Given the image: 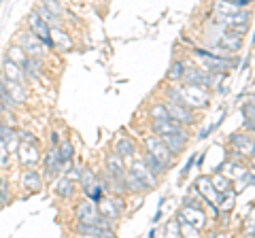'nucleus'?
I'll use <instances>...</instances> for the list:
<instances>
[{
  "label": "nucleus",
  "instance_id": "58836bf2",
  "mask_svg": "<svg viewBox=\"0 0 255 238\" xmlns=\"http://www.w3.org/2000/svg\"><path fill=\"white\" fill-rule=\"evenodd\" d=\"M0 204H9V194H6L4 181H0Z\"/></svg>",
  "mask_w": 255,
  "mask_h": 238
},
{
  "label": "nucleus",
  "instance_id": "c9c22d12",
  "mask_svg": "<svg viewBox=\"0 0 255 238\" xmlns=\"http://www.w3.org/2000/svg\"><path fill=\"white\" fill-rule=\"evenodd\" d=\"M151 117H153V121H155V119H166L170 115H168V111H166V105H153L151 107Z\"/></svg>",
  "mask_w": 255,
  "mask_h": 238
},
{
  "label": "nucleus",
  "instance_id": "a19ab883",
  "mask_svg": "<svg viewBox=\"0 0 255 238\" xmlns=\"http://www.w3.org/2000/svg\"><path fill=\"white\" fill-rule=\"evenodd\" d=\"M194 162H196V153H194V155H191V157H189V160H187V164H185V168H183V170H181V177H187V172L191 170V166H194Z\"/></svg>",
  "mask_w": 255,
  "mask_h": 238
},
{
  "label": "nucleus",
  "instance_id": "dca6fc26",
  "mask_svg": "<svg viewBox=\"0 0 255 238\" xmlns=\"http://www.w3.org/2000/svg\"><path fill=\"white\" fill-rule=\"evenodd\" d=\"M19 155H21V162L26 166H34L38 160H41V153L36 149V142H23L19 145Z\"/></svg>",
  "mask_w": 255,
  "mask_h": 238
},
{
  "label": "nucleus",
  "instance_id": "f257e3e1",
  "mask_svg": "<svg viewBox=\"0 0 255 238\" xmlns=\"http://www.w3.org/2000/svg\"><path fill=\"white\" fill-rule=\"evenodd\" d=\"M77 219H79V224H96L102 228H111V219L102 217L92 200H85L77 206Z\"/></svg>",
  "mask_w": 255,
  "mask_h": 238
},
{
  "label": "nucleus",
  "instance_id": "c03bdc74",
  "mask_svg": "<svg viewBox=\"0 0 255 238\" xmlns=\"http://www.w3.org/2000/svg\"><path fill=\"white\" fill-rule=\"evenodd\" d=\"M51 142H53V147H55V145H58V142H60V136H58V132H51Z\"/></svg>",
  "mask_w": 255,
  "mask_h": 238
},
{
  "label": "nucleus",
  "instance_id": "cd10ccee",
  "mask_svg": "<svg viewBox=\"0 0 255 238\" xmlns=\"http://www.w3.org/2000/svg\"><path fill=\"white\" fill-rule=\"evenodd\" d=\"M23 187L38 189L41 187V177H38L34 170H26V174H23Z\"/></svg>",
  "mask_w": 255,
  "mask_h": 238
},
{
  "label": "nucleus",
  "instance_id": "5701e85b",
  "mask_svg": "<svg viewBox=\"0 0 255 238\" xmlns=\"http://www.w3.org/2000/svg\"><path fill=\"white\" fill-rule=\"evenodd\" d=\"M79 181H81V187L85 189V194H90L92 189L98 185V181H96L94 172H92L90 168H83V170H81V174H79Z\"/></svg>",
  "mask_w": 255,
  "mask_h": 238
},
{
  "label": "nucleus",
  "instance_id": "2f4dec72",
  "mask_svg": "<svg viewBox=\"0 0 255 238\" xmlns=\"http://www.w3.org/2000/svg\"><path fill=\"white\" fill-rule=\"evenodd\" d=\"M58 151H60L62 162L66 164V162L73 160V155H75V147H73V142H64L62 147H58Z\"/></svg>",
  "mask_w": 255,
  "mask_h": 238
},
{
  "label": "nucleus",
  "instance_id": "72a5a7b5",
  "mask_svg": "<svg viewBox=\"0 0 255 238\" xmlns=\"http://www.w3.org/2000/svg\"><path fill=\"white\" fill-rule=\"evenodd\" d=\"M211 179H213V177H211ZM213 187L217 189L219 194L230 192V179H228V177H215V179H213Z\"/></svg>",
  "mask_w": 255,
  "mask_h": 238
},
{
  "label": "nucleus",
  "instance_id": "9b49d317",
  "mask_svg": "<svg viewBox=\"0 0 255 238\" xmlns=\"http://www.w3.org/2000/svg\"><path fill=\"white\" fill-rule=\"evenodd\" d=\"M130 172H132L134 177H136V179L140 181L142 185L147 187V192H149V189H153V187H155V174L147 168V164H145V162H136V164H132V166H130Z\"/></svg>",
  "mask_w": 255,
  "mask_h": 238
},
{
  "label": "nucleus",
  "instance_id": "4c0bfd02",
  "mask_svg": "<svg viewBox=\"0 0 255 238\" xmlns=\"http://www.w3.org/2000/svg\"><path fill=\"white\" fill-rule=\"evenodd\" d=\"M166 234H168V236H181V226H179V221L177 219H172L170 221V224H168V228H166Z\"/></svg>",
  "mask_w": 255,
  "mask_h": 238
},
{
  "label": "nucleus",
  "instance_id": "0eeeda50",
  "mask_svg": "<svg viewBox=\"0 0 255 238\" xmlns=\"http://www.w3.org/2000/svg\"><path fill=\"white\" fill-rule=\"evenodd\" d=\"M183 81H185L187 85H198V87H209L213 77L209 73H204L202 68H196V66H185V70H183Z\"/></svg>",
  "mask_w": 255,
  "mask_h": 238
},
{
  "label": "nucleus",
  "instance_id": "f3484780",
  "mask_svg": "<svg viewBox=\"0 0 255 238\" xmlns=\"http://www.w3.org/2000/svg\"><path fill=\"white\" fill-rule=\"evenodd\" d=\"M219 45L221 47H230V51H238L241 49V45H243V36L241 34H236L232 28H226L221 32V38H219Z\"/></svg>",
  "mask_w": 255,
  "mask_h": 238
},
{
  "label": "nucleus",
  "instance_id": "a18cd8bd",
  "mask_svg": "<svg viewBox=\"0 0 255 238\" xmlns=\"http://www.w3.org/2000/svg\"><path fill=\"white\" fill-rule=\"evenodd\" d=\"M196 164H198V168H200V166H202V164H204V153H202V155H200V157H198V162H196Z\"/></svg>",
  "mask_w": 255,
  "mask_h": 238
},
{
  "label": "nucleus",
  "instance_id": "9d476101",
  "mask_svg": "<svg viewBox=\"0 0 255 238\" xmlns=\"http://www.w3.org/2000/svg\"><path fill=\"white\" fill-rule=\"evenodd\" d=\"M166 111H168V115L174 119V121H179V123H183V125L194 123V113H191V109L185 107V105L168 102V105H166Z\"/></svg>",
  "mask_w": 255,
  "mask_h": 238
},
{
  "label": "nucleus",
  "instance_id": "7ed1b4c3",
  "mask_svg": "<svg viewBox=\"0 0 255 238\" xmlns=\"http://www.w3.org/2000/svg\"><path fill=\"white\" fill-rule=\"evenodd\" d=\"M181 96H183V102L185 107H196V109H204L209 107V92L206 87H198V85H187L181 87Z\"/></svg>",
  "mask_w": 255,
  "mask_h": 238
},
{
  "label": "nucleus",
  "instance_id": "ddd939ff",
  "mask_svg": "<svg viewBox=\"0 0 255 238\" xmlns=\"http://www.w3.org/2000/svg\"><path fill=\"white\" fill-rule=\"evenodd\" d=\"M21 49L26 51V55H30V58H41L43 55V43L38 41L32 32H26L21 36Z\"/></svg>",
  "mask_w": 255,
  "mask_h": 238
},
{
  "label": "nucleus",
  "instance_id": "4be33fe9",
  "mask_svg": "<svg viewBox=\"0 0 255 238\" xmlns=\"http://www.w3.org/2000/svg\"><path fill=\"white\" fill-rule=\"evenodd\" d=\"M51 41L53 45H60V49L64 51H68V49H73V41H70V36L66 32H62V30H51Z\"/></svg>",
  "mask_w": 255,
  "mask_h": 238
},
{
  "label": "nucleus",
  "instance_id": "de8ad7c7",
  "mask_svg": "<svg viewBox=\"0 0 255 238\" xmlns=\"http://www.w3.org/2000/svg\"><path fill=\"white\" fill-rule=\"evenodd\" d=\"M0 2H2V0H0Z\"/></svg>",
  "mask_w": 255,
  "mask_h": 238
},
{
  "label": "nucleus",
  "instance_id": "4468645a",
  "mask_svg": "<svg viewBox=\"0 0 255 238\" xmlns=\"http://www.w3.org/2000/svg\"><path fill=\"white\" fill-rule=\"evenodd\" d=\"M79 234L81 236H94V238H113L115 232L111 228H102L96 224H79Z\"/></svg>",
  "mask_w": 255,
  "mask_h": 238
},
{
  "label": "nucleus",
  "instance_id": "a878e982",
  "mask_svg": "<svg viewBox=\"0 0 255 238\" xmlns=\"http://www.w3.org/2000/svg\"><path fill=\"white\" fill-rule=\"evenodd\" d=\"M115 153H119L122 157H130L134 155V142L130 138H122L117 142V147H115Z\"/></svg>",
  "mask_w": 255,
  "mask_h": 238
},
{
  "label": "nucleus",
  "instance_id": "393cba45",
  "mask_svg": "<svg viewBox=\"0 0 255 238\" xmlns=\"http://www.w3.org/2000/svg\"><path fill=\"white\" fill-rule=\"evenodd\" d=\"M0 102H2V107H6V109H9V111H15V109H17L19 105H17V102H15L13 100V96H11V94H9V90H6V87H4V83H2V79H0Z\"/></svg>",
  "mask_w": 255,
  "mask_h": 238
},
{
  "label": "nucleus",
  "instance_id": "1a4fd4ad",
  "mask_svg": "<svg viewBox=\"0 0 255 238\" xmlns=\"http://www.w3.org/2000/svg\"><path fill=\"white\" fill-rule=\"evenodd\" d=\"M159 138L164 140V145L170 149L172 155L181 153L187 145V132H170V134H159Z\"/></svg>",
  "mask_w": 255,
  "mask_h": 238
},
{
  "label": "nucleus",
  "instance_id": "20e7f679",
  "mask_svg": "<svg viewBox=\"0 0 255 238\" xmlns=\"http://www.w3.org/2000/svg\"><path fill=\"white\" fill-rule=\"evenodd\" d=\"M28 28H30V32L34 34L45 47H49V49H53V47H55L53 41H51V26L47 21H43L41 15H38L36 11L28 17Z\"/></svg>",
  "mask_w": 255,
  "mask_h": 238
},
{
  "label": "nucleus",
  "instance_id": "ea45409f",
  "mask_svg": "<svg viewBox=\"0 0 255 238\" xmlns=\"http://www.w3.org/2000/svg\"><path fill=\"white\" fill-rule=\"evenodd\" d=\"M17 138H19V140H23V142H36V145H38V140H36L34 136H32L30 132H17Z\"/></svg>",
  "mask_w": 255,
  "mask_h": 238
},
{
  "label": "nucleus",
  "instance_id": "6ab92c4d",
  "mask_svg": "<svg viewBox=\"0 0 255 238\" xmlns=\"http://www.w3.org/2000/svg\"><path fill=\"white\" fill-rule=\"evenodd\" d=\"M230 142H232L241 153L253 155V136H251V132L249 134H232V136H230Z\"/></svg>",
  "mask_w": 255,
  "mask_h": 238
},
{
  "label": "nucleus",
  "instance_id": "6e6552de",
  "mask_svg": "<svg viewBox=\"0 0 255 238\" xmlns=\"http://www.w3.org/2000/svg\"><path fill=\"white\" fill-rule=\"evenodd\" d=\"M177 219H183V221H187V224H191L194 228H202L204 226V213L198 209V206H189V204H183V209L177 213Z\"/></svg>",
  "mask_w": 255,
  "mask_h": 238
},
{
  "label": "nucleus",
  "instance_id": "39448f33",
  "mask_svg": "<svg viewBox=\"0 0 255 238\" xmlns=\"http://www.w3.org/2000/svg\"><path fill=\"white\" fill-rule=\"evenodd\" d=\"M194 53L198 55V58L204 60V66L209 70H213V73H226V70H230V66H232V62H230L228 58H221V55H215L211 51L194 49Z\"/></svg>",
  "mask_w": 255,
  "mask_h": 238
},
{
  "label": "nucleus",
  "instance_id": "c756f323",
  "mask_svg": "<svg viewBox=\"0 0 255 238\" xmlns=\"http://www.w3.org/2000/svg\"><path fill=\"white\" fill-rule=\"evenodd\" d=\"M6 58H9V60H13L15 64L23 66V62H26V58H28V55H26V51H23L21 47H11V53L6 55Z\"/></svg>",
  "mask_w": 255,
  "mask_h": 238
},
{
  "label": "nucleus",
  "instance_id": "f03ea898",
  "mask_svg": "<svg viewBox=\"0 0 255 238\" xmlns=\"http://www.w3.org/2000/svg\"><path fill=\"white\" fill-rule=\"evenodd\" d=\"M145 147H147V153L153 155L155 160L162 164L164 170L170 168V164H172V153H170V149L164 145L162 138H159V136H149V138H145Z\"/></svg>",
  "mask_w": 255,
  "mask_h": 238
},
{
  "label": "nucleus",
  "instance_id": "7c9ffc66",
  "mask_svg": "<svg viewBox=\"0 0 255 238\" xmlns=\"http://www.w3.org/2000/svg\"><path fill=\"white\" fill-rule=\"evenodd\" d=\"M183 70H185V64H183V62H174V64L170 66V70H168V79L170 81H181Z\"/></svg>",
  "mask_w": 255,
  "mask_h": 238
},
{
  "label": "nucleus",
  "instance_id": "49530a36",
  "mask_svg": "<svg viewBox=\"0 0 255 238\" xmlns=\"http://www.w3.org/2000/svg\"><path fill=\"white\" fill-rule=\"evenodd\" d=\"M60 2H66V0H60Z\"/></svg>",
  "mask_w": 255,
  "mask_h": 238
},
{
  "label": "nucleus",
  "instance_id": "79ce46f5",
  "mask_svg": "<svg viewBox=\"0 0 255 238\" xmlns=\"http://www.w3.org/2000/svg\"><path fill=\"white\" fill-rule=\"evenodd\" d=\"M79 174H81V170H79V168H73V170L68 172V179H70V181H79Z\"/></svg>",
  "mask_w": 255,
  "mask_h": 238
},
{
  "label": "nucleus",
  "instance_id": "bb28decb",
  "mask_svg": "<svg viewBox=\"0 0 255 238\" xmlns=\"http://www.w3.org/2000/svg\"><path fill=\"white\" fill-rule=\"evenodd\" d=\"M243 115H245V125L247 130H249L253 134V117H255V111H253V100L249 98V102L243 107Z\"/></svg>",
  "mask_w": 255,
  "mask_h": 238
},
{
  "label": "nucleus",
  "instance_id": "c85d7f7f",
  "mask_svg": "<svg viewBox=\"0 0 255 238\" xmlns=\"http://www.w3.org/2000/svg\"><path fill=\"white\" fill-rule=\"evenodd\" d=\"M36 13L41 15V19H43V21H47V23H49V26H58L60 19H62V17H55V15H53L49 9H45V6H38Z\"/></svg>",
  "mask_w": 255,
  "mask_h": 238
},
{
  "label": "nucleus",
  "instance_id": "e433bc0d",
  "mask_svg": "<svg viewBox=\"0 0 255 238\" xmlns=\"http://www.w3.org/2000/svg\"><path fill=\"white\" fill-rule=\"evenodd\" d=\"M217 202H223V204H221L223 209H232V206H234V194H228V192H223V194H219Z\"/></svg>",
  "mask_w": 255,
  "mask_h": 238
},
{
  "label": "nucleus",
  "instance_id": "2eb2a0df",
  "mask_svg": "<svg viewBox=\"0 0 255 238\" xmlns=\"http://www.w3.org/2000/svg\"><path fill=\"white\" fill-rule=\"evenodd\" d=\"M153 132L157 134H170V132H185V125L174 121L172 117H166V119H155L153 121Z\"/></svg>",
  "mask_w": 255,
  "mask_h": 238
},
{
  "label": "nucleus",
  "instance_id": "412c9836",
  "mask_svg": "<svg viewBox=\"0 0 255 238\" xmlns=\"http://www.w3.org/2000/svg\"><path fill=\"white\" fill-rule=\"evenodd\" d=\"M4 75H6V79H13V81H23V70H21V66L19 64H15L13 60H9L6 58L4 60Z\"/></svg>",
  "mask_w": 255,
  "mask_h": 238
},
{
  "label": "nucleus",
  "instance_id": "a211bd4d",
  "mask_svg": "<svg viewBox=\"0 0 255 238\" xmlns=\"http://www.w3.org/2000/svg\"><path fill=\"white\" fill-rule=\"evenodd\" d=\"M96 206H98L100 215L107 217V219H117L119 213H122V200H113V202L100 200V202H96Z\"/></svg>",
  "mask_w": 255,
  "mask_h": 238
},
{
  "label": "nucleus",
  "instance_id": "37998d69",
  "mask_svg": "<svg viewBox=\"0 0 255 238\" xmlns=\"http://www.w3.org/2000/svg\"><path fill=\"white\" fill-rule=\"evenodd\" d=\"M159 219H162V206H157V213H155V217L151 219V221H153V224H157Z\"/></svg>",
  "mask_w": 255,
  "mask_h": 238
},
{
  "label": "nucleus",
  "instance_id": "b1692460",
  "mask_svg": "<svg viewBox=\"0 0 255 238\" xmlns=\"http://www.w3.org/2000/svg\"><path fill=\"white\" fill-rule=\"evenodd\" d=\"M55 194H58L60 198H70L75 194V185L70 179H60L58 183H55Z\"/></svg>",
  "mask_w": 255,
  "mask_h": 238
},
{
  "label": "nucleus",
  "instance_id": "f704fd0d",
  "mask_svg": "<svg viewBox=\"0 0 255 238\" xmlns=\"http://www.w3.org/2000/svg\"><path fill=\"white\" fill-rule=\"evenodd\" d=\"M145 162L149 164V170H151V172H153V174H155V177H157V174H159V172H164V168H162V164H159V162L155 160V157H153V155H151V153H147V151H145Z\"/></svg>",
  "mask_w": 255,
  "mask_h": 238
},
{
  "label": "nucleus",
  "instance_id": "f8f14e48",
  "mask_svg": "<svg viewBox=\"0 0 255 238\" xmlns=\"http://www.w3.org/2000/svg\"><path fill=\"white\" fill-rule=\"evenodd\" d=\"M45 172L49 174V177H58V174L64 170V162H62V157H60V151H58V145H55L51 151H47L45 155Z\"/></svg>",
  "mask_w": 255,
  "mask_h": 238
},
{
  "label": "nucleus",
  "instance_id": "423d86ee",
  "mask_svg": "<svg viewBox=\"0 0 255 238\" xmlns=\"http://www.w3.org/2000/svg\"><path fill=\"white\" fill-rule=\"evenodd\" d=\"M196 189H198V194H202L206 198V202H209V206L213 209L215 215H219V209H217V198H219V192L213 187V179L211 177H200L196 181Z\"/></svg>",
  "mask_w": 255,
  "mask_h": 238
},
{
  "label": "nucleus",
  "instance_id": "aec40b11",
  "mask_svg": "<svg viewBox=\"0 0 255 238\" xmlns=\"http://www.w3.org/2000/svg\"><path fill=\"white\" fill-rule=\"evenodd\" d=\"M0 79H2V77H0ZM2 83H4V87L9 90V94L13 96V100L17 102V105H23V102H26V90H23V85L19 81H13V79H2Z\"/></svg>",
  "mask_w": 255,
  "mask_h": 238
},
{
  "label": "nucleus",
  "instance_id": "473e14b6",
  "mask_svg": "<svg viewBox=\"0 0 255 238\" xmlns=\"http://www.w3.org/2000/svg\"><path fill=\"white\" fill-rule=\"evenodd\" d=\"M43 6L49 9L55 17H62V13H64V6H62L60 0H43Z\"/></svg>",
  "mask_w": 255,
  "mask_h": 238
}]
</instances>
